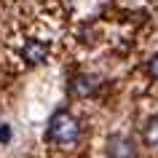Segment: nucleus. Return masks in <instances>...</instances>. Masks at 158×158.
<instances>
[{
  "label": "nucleus",
  "mask_w": 158,
  "mask_h": 158,
  "mask_svg": "<svg viewBox=\"0 0 158 158\" xmlns=\"http://www.w3.org/2000/svg\"><path fill=\"white\" fill-rule=\"evenodd\" d=\"M48 139L56 142V145H75L78 137H81V123L73 113L67 110H56L48 121Z\"/></svg>",
  "instance_id": "obj_1"
},
{
  "label": "nucleus",
  "mask_w": 158,
  "mask_h": 158,
  "mask_svg": "<svg viewBox=\"0 0 158 158\" xmlns=\"http://www.w3.org/2000/svg\"><path fill=\"white\" fill-rule=\"evenodd\" d=\"M107 156L110 158H137V148L134 142L123 134H113L107 139Z\"/></svg>",
  "instance_id": "obj_2"
},
{
  "label": "nucleus",
  "mask_w": 158,
  "mask_h": 158,
  "mask_svg": "<svg viewBox=\"0 0 158 158\" xmlns=\"http://www.w3.org/2000/svg\"><path fill=\"white\" fill-rule=\"evenodd\" d=\"M97 86H99V78H97V75L81 73V75H75L73 81H70V94L78 97V99H83V97H89V94L97 91Z\"/></svg>",
  "instance_id": "obj_3"
},
{
  "label": "nucleus",
  "mask_w": 158,
  "mask_h": 158,
  "mask_svg": "<svg viewBox=\"0 0 158 158\" xmlns=\"http://www.w3.org/2000/svg\"><path fill=\"white\" fill-rule=\"evenodd\" d=\"M22 56H24L27 64H40V62H46V56H48V46L43 40H27L24 46H22Z\"/></svg>",
  "instance_id": "obj_4"
},
{
  "label": "nucleus",
  "mask_w": 158,
  "mask_h": 158,
  "mask_svg": "<svg viewBox=\"0 0 158 158\" xmlns=\"http://www.w3.org/2000/svg\"><path fill=\"white\" fill-rule=\"evenodd\" d=\"M142 142L148 150H158V115L148 118V123L142 129Z\"/></svg>",
  "instance_id": "obj_5"
},
{
  "label": "nucleus",
  "mask_w": 158,
  "mask_h": 158,
  "mask_svg": "<svg viewBox=\"0 0 158 158\" xmlns=\"http://www.w3.org/2000/svg\"><path fill=\"white\" fill-rule=\"evenodd\" d=\"M148 73H150V78H156V81H158V54H156V56H150V62H148Z\"/></svg>",
  "instance_id": "obj_6"
},
{
  "label": "nucleus",
  "mask_w": 158,
  "mask_h": 158,
  "mask_svg": "<svg viewBox=\"0 0 158 158\" xmlns=\"http://www.w3.org/2000/svg\"><path fill=\"white\" fill-rule=\"evenodd\" d=\"M0 142H11V126L8 123L0 126Z\"/></svg>",
  "instance_id": "obj_7"
}]
</instances>
